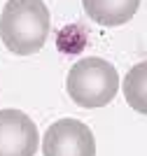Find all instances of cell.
<instances>
[{
  "label": "cell",
  "mask_w": 147,
  "mask_h": 156,
  "mask_svg": "<svg viewBox=\"0 0 147 156\" xmlns=\"http://www.w3.org/2000/svg\"><path fill=\"white\" fill-rule=\"evenodd\" d=\"M49 35V9L42 0H7L0 16V40L12 54L40 51Z\"/></svg>",
  "instance_id": "6da1fadb"
},
{
  "label": "cell",
  "mask_w": 147,
  "mask_h": 156,
  "mask_svg": "<svg viewBox=\"0 0 147 156\" xmlns=\"http://www.w3.org/2000/svg\"><path fill=\"white\" fill-rule=\"evenodd\" d=\"M65 89L72 103L79 107H103L112 103L119 89V75L115 65L103 58H82L77 61L68 72Z\"/></svg>",
  "instance_id": "7a4b0ae2"
},
{
  "label": "cell",
  "mask_w": 147,
  "mask_h": 156,
  "mask_svg": "<svg viewBox=\"0 0 147 156\" xmlns=\"http://www.w3.org/2000/svg\"><path fill=\"white\" fill-rule=\"evenodd\" d=\"M45 156H96V140L86 124L77 119H58L47 128L42 140Z\"/></svg>",
  "instance_id": "3957f363"
},
{
  "label": "cell",
  "mask_w": 147,
  "mask_h": 156,
  "mask_svg": "<svg viewBox=\"0 0 147 156\" xmlns=\"http://www.w3.org/2000/svg\"><path fill=\"white\" fill-rule=\"evenodd\" d=\"M38 128L21 110H0V156H33Z\"/></svg>",
  "instance_id": "277c9868"
},
{
  "label": "cell",
  "mask_w": 147,
  "mask_h": 156,
  "mask_svg": "<svg viewBox=\"0 0 147 156\" xmlns=\"http://www.w3.org/2000/svg\"><path fill=\"white\" fill-rule=\"evenodd\" d=\"M84 12L101 26H122L140 7V0H82Z\"/></svg>",
  "instance_id": "5b68a950"
},
{
  "label": "cell",
  "mask_w": 147,
  "mask_h": 156,
  "mask_svg": "<svg viewBox=\"0 0 147 156\" xmlns=\"http://www.w3.org/2000/svg\"><path fill=\"white\" fill-rule=\"evenodd\" d=\"M124 98L135 112L147 114V61L133 65L124 77Z\"/></svg>",
  "instance_id": "8992f818"
}]
</instances>
